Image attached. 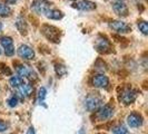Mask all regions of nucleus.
Returning a JSON list of instances; mask_svg holds the SVG:
<instances>
[{"label": "nucleus", "instance_id": "f257e3e1", "mask_svg": "<svg viewBox=\"0 0 148 134\" xmlns=\"http://www.w3.org/2000/svg\"><path fill=\"white\" fill-rule=\"evenodd\" d=\"M41 32L45 35V37L52 43H59L60 41V30L50 25H42Z\"/></svg>", "mask_w": 148, "mask_h": 134}, {"label": "nucleus", "instance_id": "f03ea898", "mask_svg": "<svg viewBox=\"0 0 148 134\" xmlns=\"http://www.w3.org/2000/svg\"><path fill=\"white\" fill-rule=\"evenodd\" d=\"M85 106L88 111H97L103 106V99L97 95H89L85 99Z\"/></svg>", "mask_w": 148, "mask_h": 134}, {"label": "nucleus", "instance_id": "7ed1b4c3", "mask_svg": "<svg viewBox=\"0 0 148 134\" xmlns=\"http://www.w3.org/2000/svg\"><path fill=\"white\" fill-rule=\"evenodd\" d=\"M137 98V90L133 88H126L124 89L119 96V99L123 104L129 105L135 102V99Z\"/></svg>", "mask_w": 148, "mask_h": 134}, {"label": "nucleus", "instance_id": "20e7f679", "mask_svg": "<svg viewBox=\"0 0 148 134\" xmlns=\"http://www.w3.org/2000/svg\"><path fill=\"white\" fill-rule=\"evenodd\" d=\"M31 9L36 14H46L50 9V3L47 0H35L31 5Z\"/></svg>", "mask_w": 148, "mask_h": 134}, {"label": "nucleus", "instance_id": "39448f33", "mask_svg": "<svg viewBox=\"0 0 148 134\" xmlns=\"http://www.w3.org/2000/svg\"><path fill=\"white\" fill-rule=\"evenodd\" d=\"M109 27L114 31L119 32V34H126V32H130L132 31V27L124 21H120V20H115V21H111L109 23Z\"/></svg>", "mask_w": 148, "mask_h": 134}, {"label": "nucleus", "instance_id": "423d86ee", "mask_svg": "<svg viewBox=\"0 0 148 134\" xmlns=\"http://www.w3.org/2000/svg\"><path fill=\"white\" fill-rule=\"evenodd\" d=\"M0 43L2 45V47L5 48V54L7 56H12L15 54V47H14V40L11 37L3 36L0 38Z\"/></svg>", "mask_w": 148, "mask_h": 134}, {"label": "nucleus", "instance_id": "0eeeda50", "mask_svg": "<svg viewBox=\"0 0 148 134\" xmlns=\"http://www.w3.org/2000/svg\"><path fill=\"white\" fill-rule=\"evenodd\" d=\"M96 49L99 52H101V54H107V52H109L111 49V45H110V43H109V40L106 37L100 36L96 41Z\"/></svg>", "mask_w": 148, "mask_h": 134}, {"label": "nucleus", "instance_id": "6e6552de", "mask_svg": "<svg viewBox=\"0 0 148 134\" xmlns=\"http://www.w3.org/2000/svg\"><path fill=\"white\" fill-rule=\"evenodd\" d=\"M18 55L23 58V59H27V60H30V59H34V57H35V52H34V49L29 47V46H27V45H21L19 48H18Z\"/></svg>", "mask_w": 148, "mask_h": 134}, {"label": "nucleus", "instance_id": "1a4fd4ad", "mask_svg": "<svg viewBox=\"0 0 148 134\" xmlns=\"http://www.w3.org/2000/svg\"><path fill=\"white\" fill-rule=\"evenodd\" d=\"M112 115H114V108L111 107L110 105L101 106V107L98 110V112H97V117L99 119H101V121L110 119Z\"/></svg>", "mask_w": 148, "mask_h": 134}, {"label": "nucleus", "instance_id": "9d476101", "mask_svg": "<svg viewBox=\"0 0 148 134\" xmlns=\"http://www.w3.org/2000/svg\"><path fill=\"white\" fill-rule=\"evenodd\" d=\"M127 123L130 127H139L143 124V116L138 113H132L127 117Z\"/></svg>", "mask_w": 148, "mask_h": 134}, {"label": "nucleus", "instance_id": "9b49d317", "mask_svg": "<svg viewBox=\"0 0 148 134\" xmlns=\"http://www.w3.org/2000/svg\"><path fill=\"white\" fill-rule=\"evenodd\" d=\"M74 7L79 9V10H85V11H90V10H94L96 9V3L92 2V1H89V0H82V1H78V2H75Z\"/></svg>", "mask_w": 148, "mask_h": 134}, {"label": "nucleus", "instance_id": "f8f14e48", "mask_svg": "<svg viewBox=\"0 0 148 134\" xmlns=\"http://www.w3.org/2000/svg\"><path fill=\"white\" fill-rule=\"evenodd\" d=\"M112 9L117 14L118 16H121V17H126L128 15V7L125 2L123 1H116L112 3Z\"/></svg>", "mask_w": 148, "mask_h": 134}, {"label": "nucleus", "instance_id": "ddd939ff", "mask_svg": "<svg viewBox=\"0 0 148 134\" xmlns=\"http://www.w3.org/2000/svg\"><path fill=\"white\" fill-rule=\"evenodd\" d=\"M92 84L94 86L96 87H99V88H104V87H107L108 84H109V79L107 76H105L104 74H99L94 76L92 78Z\"/></svg>", "mask_w": 148, "mask_h": 134}, {"label": "nucleus", "instance_id": "4468645a", "mask_svg": "<svg viewBox=\"0 0 148 134\" xmlns=\"http://www.w3.org/2000/svg\"><path fill=\"white\" fill-rule=\"evenodd\" d=\"M17 73L19 74L20 77H29L30 79L32 78H36V74L34 73L32 69H30L29 66H26V65H18L17 67Z\"/></svg>", "mask_w": 148, "mask_h": 134}, {"label": "nucleus", "instance_id": "2eb2a0df", "mask_svg": "<svg viewBox=\"0 0 148 134\" xmlns=\"http://www.w3.org/2000/svg\"><path fill=\"white\" fill-rule=\"evenodd\" d=\"M18 90H19V94L22 97H28L32 93V86L28 83H22L21 85L18 87Z\"/></svg>", "mask_w": 148, "mask_h": 134}, {"label": "nucleus", "instance_id": "dca6fc26", "mask_svg": "<svg viewBox=\"0 0 148 134\" xmlns=\"http://www.w3.org/2000/svg\"><path fill=\"white\" fill-rule=\"evenodd\" d=\"M46 16L49 18V19H53V20H59L64 17V14L58 10V9H49L47 12H46Z\"/></svg>", "mask_w": 148, "mask_h": 134}, {"label": "nucleus", "instance_id": "f3484780", "mask_svg": "<svg viewBox=\"0 0 148 134\" xmlns=\"http://www.w3.org/2000/svg\"><path fill=\"white\" fill-rule=\"evenodd\" d=\"M16 27L18 28V30L21 32V34H25L26 35V32H27V23H26V20L21 18V17H19L17 20H16Z\"/></svg>", "mask_w": 148, "mask_h": 134}, {"label": "nucleus", "instance_id": "a211bd4d", "mask_svg": "<svg viewBox=\"0 0 148 134\" xmlns=\"http://www.w3.org/2000/svg\"><path fill=\"white\" fill-rule=\"evenodd\" d=\"M22 83H23V79H22L20 76H14V77H11L10 81H9V84H10L12 87H16V88H18Z\"/></svg>", "mask_w": 148, "mask_h": 134}, {"label": "nucleus", "instance_id": "6ab92c4d", "mask_svg": "<svg viewBox=\"0 0 148 134\" xmlns=\"http://www.w3.org/2000/svg\"><path fill=\"white\" fill-rule=\"evenodd\" d=\"M11 14V9L7 5L0 3V17H8Z\"/></svg>", "mask_w": 148, "mask_h": 134}, {"label": "nucleus", "instance_id": "aec40b11", "mask_svg": "<svg viewBox=\"0 0 148 134\" xmlns=\"http://www.w3.org/2000/svg\"><path fill=\"white\" fill-rule=\"evenodd\" d=\"M112 133L114 134H129L128 130L124 125H117L112 128Z\"/></svg>", "mask_w": 148, "mask_h": 134}, {"label": "nucleus", "instance_id": "412c9836", "mask_svg": "<svg viewBox=\"0 0 148 134\" xmlns=\"http://www.w3.org/2000/svg\"><path fill=\"white\" fill-rule=\"evenodd\" d=\"M138 28L140 29V31L144 35L148 34V25L145 20H138Z\"/></svg>", "mask_w": 148, "mask_h": 134}, {"label": "nucleus", "instance_id": "4be33fe9", "mask_svg": "<svg viewBox=\"0 0 148 134\" xmlns=\"http://www.w3.org/2000/svg\"><path fill=\"white\" fill-rule=\"evenodd\" d=\"M46 94H47V92H46V88H45V87H41V88L39 89V92H38V102H39L40 104H44Z\"/></svg>", "mask_w": 148, "mask_h": 134}, {"label": "nucleus", "instance_id": "5701e85b", "mask_svg": "<svg viewBox=\"0 0 148 134\" xmlns=\"http://www.w3.org/2000/svg\"><path fill=\"white\" fill-rule=\"evenodd\" d=\"M55 69H56V73L59 75V76H62V75H65L67 73L66 67L64 66V65H60V64H56Z\"/></svg>", "mask_w": 148, "mask_h": 134}, {"label": "nucleus", "instance_id": "b1692460", "mask_svg": "<svg viewBox=\"0 0 148 134\" xmlns=\"http://www.w3.org/2000/svg\"><path fill=\"white\" fill-rule=\"evenodd\" d=\"M0 72H1L3 75H7V76H10V75H11V70H10V68H9L7 65H5L3 63H1V64H0Z\"/></svg>", "mask_w": 148, "mask_h": 134}, {"label": "nucleus", "instance_id": "393cba45", "mask_svg": "<svg viewBox=\"0 0 148 134\" xmlns=\"http://www.w3.org/2000/svg\"><path fill=\"white\" fill-rule=\"evenodd\" d=\"M8 104H9V106H11V107H15V106H17V104H18V97L17 96H11L9 99H8Z\"/></svg>", "mask_w": 148, "mask_h": 134}, {"label": "nucleus", "instance_id": "a878e982", "mask_svg": "<svg viewBox=\"0 0 148 134\" xmlns=\"http://www.w3.org/2000/svg\"><path fill=\"white\" fill-rule=\"evenodd\" d=\"M7 128H8V124H7V123L0 119V132H3V131H6Z\"/></svg>", "mask_w": 148, "mask_h": 134}, {"label": "nucleus", "instance_id": "bb28decb", "mask_svg": "<svg viewBox=\"0 0 148 134\" xmlns=\"http://www.w3.org/2000/svg\"><path fill=\"white\" fill-rule=\"evenodd\" d=\"M27 134H36V133H35V130H34V127L30 126L29 130H28V132H27Z\"/></svg>", "mask_w": 148, "mask_h": 134}, {"label": "nucleus", "instance_id": "cd10ccee", "mask_svg": "<svg viewBox=\"0 0 148 134\" xmlns=\"http://www.w3.org/2000/svg\"><path fill=\"white\" fill-rule=\"evenodd\" d=\"M17 0H7V2L8 3H14V2H16Z\"/></svg>", "mask_w": 148, "mask_h": 134}, {"label": "nucleus", "instance_id": "c85d7f7f", "mask_svg": "<svg viewBox=\"0 0 148 134\" xmlns=\"http://www.w3.org/2000/svg\"><path fill=\"white\" fill-rule=\"evenodd\" d=\"M2 27H3V26H2V22H0V31L2 30Z\"/></svg>", "mask_w": 148, "mask_h": 134}, {"label": "nucleus", "instance_id": "c756f323", "mask_svg": "<svg viewBox=\"0 0 148 134\" xmlns=\"http://www.w3.org/2000/svg\"><path fill=\"white\" fill-rule=\"evenodd\" d=\"M79 134H84V132H82V130L80 131V132H79Z\"/></svg>", "mask_w": 148, "mask_h": 134}, {"label": "nucleus", "instance_id": "7c9ffc66", "mask_svg": "<svg viewBox=\"0 0 148 134\" xmlns=\"http://www.w3.org/2000/svg\"><path fill=\"white\" fill-rule=\"evenodd\" d=\"M117 1H121V0H117Z\"/></svg>", "mask_w": 148, "mask_h": 134}, {"label": "nucleus", "instance_id": "2f4dec72", "mask_svg": "<svg viewBox=\"0 0 148 134\" xmlns=\"http://www.w3.org/2000/svg\"><path fill=\"white\" fill-rule=\"evenodd\" d=\"M0 54H1V50H0Z\"/></svg>", "mask_w": 148, "mask_h": 134}, {"label": "nucleus", "instance_id": "473e14b6", "mask_svg": "<svg viewBox=\"0 0 148 134\" xmlns=\"http://www.w3.org/2000/svg\"><path fill=\"white\" fill-rule=\"evenodd\" d=\"M99 134H103V133H99Z\"/></svg>", "mask_w": 148, "mask_h": 134}]
</instances>
